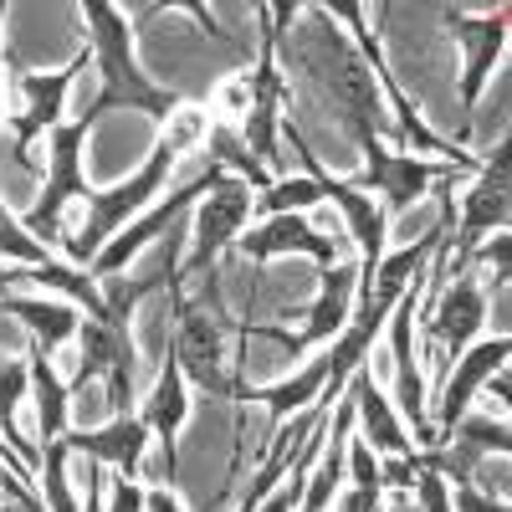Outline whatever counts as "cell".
Instances as JSON below:
<instances>
[{"label":"cell","instance_id":"10","mask_svg":"<svg viewBox=\"0 0 512 512\" xmlns=\"http://www.w3.org/2000/svg\"><path fill=\"white\" fill-rule=\"evenodd\" d=\"M446 31L461 41V52H466V72H461V128H456V149L472 144L477 134V108H482V93H487V82L502 62V47H507V31H512V11L497 6V11H461V6H446L441 11Z\"/></svg>","mask_w":512,"mask_h":512},{"label":"cell","instance_id":"8","mask_svg":"<svg viewBox=\"0 0 512 512\" xmlns=\"http://www.w3.org/2000/svg\"><path fill=\"white\" fill-rule=\"evenodd\" d=\"M93 67V52H77L67 67L57 72H16L11 88H16V113H11V159L21 169H31V149L52 134L57 123H67V108H72V88L77 77Z\"/></svg>","mask_w":512,"mask_h":512},{"label":"cell","instance_id":"16","mask_svg":"<svg viewBox=\"0 0 512 512\" xmlns=\"http://www.w3.org/2000/svg\"><path fill=\"white\" fill-rule=\"evenodd\" d=\"M323 384H328V354L318 349L313 359L297 364L287 379H272V384H246V379H236L231 400H236V405H262V410H267V431H282L287 415L318 405Z\"/></svg>","mask_w":512,"mask_h":512},{"label":"cell","instance_id":"22","mask_svg":"<svg viewBox=\"0 0 512 512\" xmlns=\"http://www.w3.org/2000/svg\"><path fill=\"white\" fill-rule=\"evenodd\" d=\"M205 134H210V113L200 108V103H185L175 118H169L164 128H159V139H169L180 154H195V149H205Z\"/></svg>","mask_w":512,"mask_h":512},{"label":"cell","instance_id":"17","mask_svg":"<svg viewBox=\"0 0 512 512\" xmlns=\"http://www.w3.org/2000/svg\"><path fill=\"white\" fill-rule=\"evenodd\" d=\"M0 313L6 318H16L21 328H26V338L41 349V354H62L72 338H77V323H82V313L72 308V303H62V297H52V292H41V297H26V292H0Z\"/></svg>","mask_w":512,"mask_h":512},{"label":"cell","instance_id":"29","mask_svg":"<svg viewBox=\"0 0 512 512\" xmlns=\"http://www.w3.org/2000/svg\"><path fill=\"white\" fill-rule=\"evenodd\" d=\"M0 472H6V466H0ZM0 502H6V492H0Z\"/></svg>","mask_w":512,"mask_h":512},{"label":"cell","instance_id":"12","mask_svg":"<svg viewBox=\"0 0 512 512\" xmlns=\"http://www.w3.org/2000/svg\"><path fill=\"white\" fill-rule=\"evenodd\" d=\"M512 364V338H497V333H482L472 349H466L451 369H446V379H441V390L431 395V431H436V441L451 431V425L477 405V395H482V384L497 374V369H507Z\"/></svg>","mask_w":512,"mask_h":512},{"label":"cell","instance_id":"19","mask_svg":"<svg viewBox=\"0 0 512 512\" xmlns=\"http://www.w3.org/2000/svg\"><path fill=\"white\" fill-rule=\"evenodd\" d=\"M26 395H31L26 354H0V441L21 456V466H26L31 482H36V477H41V446H36V436L21 431V420H16V410H21Z\"/></svg>","mask_w":512,"mask_h":512},{"label":"cell","instance_id":"7","mask_svg":"<svg viewBox=\"0 0 512 512\" xmlns=\"http://www.w3.org/2000/svg\"><path fill=\"white\" fill-rule=\"evenodd\" d=\"M88 134H93V128H82L77 118L57 123L47 134V175H41V195L21 216L26 236L41 241L47 251H62V241H67L62 216H67V205L82 200V190H88V175H82V139H88Z\"/></svg>","mask_w":512,"mask_h":512},{"label":"cell","instance_id":"25","mask_svg":"<svg viewBox=\"0 0 512 512\" xmlns=\"http://www.w3.org/2000/svg\"><path fill=\"white\" fill-rule=\"evenodd\" d=\"M472 487L487 492V497H497V502H507V456H487L477 472H472Z\"/></svg>","mask_w":512,"mask_h":512},{"label":"cell","instance_id":"27","mask_svg":"<svg viewBox=\"0 0 512 512\" xmlns=\"http://www.w3.org/2000/svg\"><path fill=\"white\" fill-rule=\"evenodd\" d=\"M451 512H507V502H497L477 487H451Z\"/></svg>","mask_w":512,"mask_h":512},{"label":"cell","instance_id":"1","mask_svg":"<svg viewBox=\"0 0 512 512\" xmlns=\"http://www.w3.org/2000/svg\"><path fill=\"white\" fill-rule=\"evenodd\" d=\"M82 16H88V31H93V67H98V93L82 103L77 118L82 128H98L108 113H144L149 123H169L180 108H185V93L164 88V82H154L144 72V62L134 57V26L123 21L118 6H108V0H82Z\"/></svg>","mask_w":512,"mask_h":512},{"label":"cell","instance_id":"11","mask_svg":"<svg viewBox=\"0 0 512 512\" xmlns=\"http://www.w3.org/2000/svg\"><path fill=\"white\" fill-rule=\"evenodd\" d=\"M349 251H354L349 236L318 231L313 216H272V221H256V226H246L241 241H236V256H241V262H251V267H267V262H277V256H308L318 272H328V267H338V262H349Z\"/></svg>","mask_w":512,"mask_h":512},{"label":"cell","instance_id":"20","mask_svg":"<svg viewBox=\"0 0 512 512\" xmlns=\"http://www.w3.org/2000/svg\"><path fill=\"white\" fill-rule=\"evenodd\" d=\"M323 210V190L308 175H277L251 205V226L256 221H272V216H313Z\"/></svg>","mask_w":512,"mask_h":512},{"label":"cell","instance_id":"6","mask_svg":"<svg viewBox=\"0 0 512 512\" xmlns=\"http://www.w3.org/2000/svg\"><path fill=\"white\" fill-rule=\"evenodd\" d=\"M507 231V144L487 149L477 175L466 180V195H456V221L446 236V277H461L487 236Z\"/></svg>","mask_w":512,"mask_h":512},{"label":"cell","instance_id":"2","mask_svg":"<svg viewBox=\"0 0 512 512\" xmlns=\"http://www.w3.org/2000/svg\"><path fill=\"white\" fill-rule=\"evenodd\" d=\"M308 11L333 16L338 26H344V31L354 36V52H359V62L369 67V77H374V88H379L384 108L395 113V139L405 144V154L446 159V164H456V169H477V164H482L472 149H456V144H446V139L436 134V128L415 113V103H410V98H405V88H400V77L390 72V62H384L379 31L369 26V6H359V0H318V6H308Z\"/></svg>","mask_w":512,"mask_h":512},{"label":"cell","instance_id":"18","mask_svg":"<svg viewBox=\"0 0 512 512\" xmlns=\"http://www.w3.org/2000/svg\"><path fill=\"white\" fill-rule=\"evenodd\" d=\"M26 369H31V410H36V446H52L72 431V390L52 354H41L26 338Z\"/></svg>","mask_w":512,"mask_h":512},{"label":"cell","instance_id":"24","mask_svg":"<svg viewBox=\"0 0 512 512\" xmlns=\"http://www.w3.org/2000/svg\"><path fill=\"white\" fill-rule=\"evenodd\" d=\"M216 103H221V113H216V118H226V123H241V118H246V108H251V88H246V72H236V77H226V82H221Z\"/></svg>","mask_w":512,"mask_h":512},{"label":"cell","instance_id":"28","mask_svg":"<svg viewBox=\"0 0 512 512\" xmlns=\"http://www.w3.org/2000/svg\"><path fill=\"white\" fill-rule=\"evenodd\" d=\"M144 512H190L175 487H144Z\"/></svg>","mask_w":512,"mask_h":512},{"label":"cell","instance_id":"5","mask_svg":"<svg viewBox=\"0 0 512 512\" xmlns=\"http://www.w3.org/2000/svg\"><path fill=\"white\" fill-rule=\"evenodd\" d=\"M359 149H364V175H354L349 185L379 200V210L390 216V231H395V221L410 216L415 205L431 200V190L456 169V164H446V159H425V154L390 149V139H369V144H359Z\"/></svg>","mask_w":512,"mask_h":512},{"label":"cell","instance_id":"4","mask_svg":"<svg viewBox=\"0 0 512 512\" xmlns=\"http://www.w3.org/2000/svg\"><path fill=\"white\" fill-rule=\"evenodd\" d=\"M251 205H256V190L236 175H221L200 195V205L190 210V241L180 256V282H200L210 272H221V256L236 251L241 231L251 226Z\"/></svg>","mask_w":512,"mask_h":512},{"label":"cell","instance_id":"23","mask_svg":"<svg viewBox=\"0 0 512 512\" xmlns=\"http://www.w3.org/2000/svg\"><path fill=\"white\" fill-rule=\"evenodd\" d=\"M103 512H144V482H134V477H113V472H108Z\"/></svg>","mask_w":512,"mask_h":512},{"label":"cell","instance_id":"9","mask_svg":"<svg viewBox=\"0 0 512 512\" xmlns=\"http://www.w3.org/2000/svg\"><path fill=\"white\" fill-rule=\"evenodd\" d=\"M354 292H359V262H338L328 272H318V297L303 308V328L287 333L277 323H241V338H262V344L287 349V359H303L313 349H328L338 333L354 318Z\"/></svg>","mask_w":512,"mask_h":512},{"label":"cell","instance_id":"26","mask_svg":"<svg viewBox=\"0 0 512 512\" xmlns=\"http://www.w3.org/2000/svg\"><path fill=\"white\" fill-rule=\"evenodd\" d=\"M384 502V492H374V487H354V482H344L338 487V497H333V512H374Z\"/></svg>","mask_w":512,"mask_h":512},{"label":"cell","instance_id":"21","mask_svg":"<svg viewBox=\"0 0 512 512\" xmlns=\"http://www.w3.org/2000/svg\"><path fill=\"white\" fill-rule=\"evenodd\" d=\"M441 441H461V446H472V451H482V456H512L507 420H497V415H487V410H477V405L466 410ZM441 441H436V446H441Z\"/></svg>","mask_w":512,"mask_h":512},{"label":"cell","instance_id":"3","mask_svg":"<svg viewBox=\"0 0 512 512\" xmlns=\"http://www.w3.org/2000/svg\"><path fill=\"white\" fill-rule=\"evenodd\" d=\"M180 149L169 144V139H159L149 154H144V164L128 175L123 185H113V190H98V185H88L82 190V205H88V221H82V231L77 236H67L62 241V256L72 267H82L88 272V262L93 256L134 221V216H144V210L164 195V185H175V169H180Z\"/></svg>","mask_w":512,"mask_h":512},{"label":"cell","instance_id":"15","mask_svg":"<svg viewBox=\"0 0 512 512\" xmlns=\"http://www.w3.org/2000/svg\"><path fill=\"white\" fill-rule=\"evenodd\" d=\"M344 395H349V405H354V436H359L374 456H410V451H415L400 410L390 405V395H384V384H379V374H374L369 364L349 379Z\"/></svg>","mask_w":512,"mask_h":512},{"label":"cell","instance_id":"14","mask_svg":"<svg viewBox=\"0 0 512 512\" xmlns=\"http://www.w3.org/2000/svg\"><path fill=\"white\" fill-rule=\"evenodd\" d=\"M328 93H333V113L349 123V134L354 144H369V139H384L379 134V88H374V77L369 67L359 62L354 47H344V41H333V52H328Z\"/></svg>","mask_w":512,"mask_h":512},{"label":"cell","instance_id":"13","mask_svg":"<svg viewBox=\"0 0 512 512\" xmlns=\"http://www.w3.org/2000/svg\"><path fill=\"white\" fill-rule=\"evenodd\" d=\"M62 441H67L72 456L98 461L103 472L134 477V482L144 477V456H149V446H154L149 425H144L139 415H113V420H103V425H72Z\"/></svg>","mask_w":512,"mask_h":512}]
</instances>
